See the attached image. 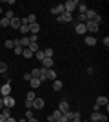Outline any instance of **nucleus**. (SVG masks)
Wrapping results in <instances>:
<instances>
[{
  "label": "nucleus",
  "instance_id": "obj_1",
  "mask_svg": "<svg viewBox=\"0 0 109 122\" xmlns=\"http://www.w3.org/2000/svg\"><path fill=\"white\" fill-rule=\"evenodd\" d=\"M76 5H78V2L76 0H67L66 4H64V9H66V13H75V9H76Z\"/></svg>",
  "mask_w": 109,
  "mask_h": 122
},
{
  "label": "nucleus",
  "instance_id": "obj_29",
  "mask_svg": "<svg viewBox=\"0 0 109 122\" xmlns=\"http://www.w3.org/2000/svg\"><path fill=\"white\" fill-rule=\"evenodd\" d=\"M35 98H36V93L35 91H33V89H31V91H29V93H26V100H35Z\"/></svg>",
  "mask_w": 109,
  "mask_h": 122
},
{
  "label": "nucleus",
  "instance_id": "obj_15",
  "mask_svg": "<svg viewBox=\"0 0 109 122\" xmlns=\"http://www.w3.org/2000/svg\"><path fill=\"white\" fill-rule=\"evenodd\" d=\"M20 20H22V24L29 25V24H33V22H36V15H27L26 18H20Z\"/></svg>",
  "mask_w": 109,
  "mask_h": 122
},
{
  "label": "nucleus",
  "instance_id": "obj_10",
  "mask_svg": "<svg viewBox=\"0 0 109 122\" xmlns=\"http://www.w3.org/2000/svg\"><path fill=\"white\" fill-rule=\"evenodd\" d=\"M53 66H55L53 58H44L42 60V69H53Z\"/></svg>",
  "mask_w": 109,
  "mask_h": 122
},
{
  "label": "nucleus",
  "instance_id": "obj_47",
  "mask_svg": "<svg viewBox=\"0 0 109 122\" xmlns=\"http://www.w3.org/2000/svg\"><path fill=\"white\" fill-rule=\"evenodd\" d=\"M0 122H5V117L2 115V113H0Z\"/></svg>",
  "mask_w": 109,
  "mask_h": 122
},
{
  "label": "nucleus",
  "instance_id": "obj_38",
  "mask_svg": "<svg viewBox=\"0 0 109 122\" xmlns=\"http://www.w3.org/2000/svg\"><path fill=\"white\" fill-rule=\"evenodd\" d=\"M29 49H31L33 53H36V51H38V44H29Z\"/></svg>",
  "mask_w": 109,
  "mask_h": 122
},
{
  "label": "nucleus",
  "instance_id": "obj_21",
  "mask_svg": "<svg viewBox=\"0 0 109 122\" xmlns=\"http://www.w3.org/2000/svg\"><path fill=\"white\" fill-rule=\"evenodd\" d=\"M46 78H47V80H57V73H55V71H53V69H47V71H46Z\"/></svg>",
  "mask_w": 109,
  "mask_h": 122
},
{
  "label": "nucleus",
  "instance_id": "obj_9",
  "mask_svg": "<svg viewBox=\"0 0 109 122\" xmlns=\"http://www.w3.org/2000/svg\"><path fill=\"white\" fill-rule=\"evenodd\" d=\"M58 109H60V113H62V115H66L67 111H71V109H69V104H67V100H66V98H64V100H60Z\"/></svg>",
  "mask_w": 109,
  "mask_h": 122
},
{
  "label": "nucleus",
  "instance_id": "obj_26",
  "mask_svg": "<svg viewBox=\"0 0 109 122\" xmlns=\"http://www.w3.org/2000/svg\"><path fill=\"white\" fill-rule=\"evenodd\" d=\"M100 115H102L100 111H93V115H91V120H89V122H98V120H100Z\"/></svg>",
  "mask_w": 109,
  "mask_h": 122
},
{
  "label": "nucleus",
  "instance_id": "obj_34",
  "mask_svg": "<svg viewBox=\"0 0 109 122\" xmlns=\"http://www.w3.org/2000/svg\"><path fill=\"white\" fill-rule=\"evenodd\" d=\"M29 36V42H31V44H36V42H38V35H27Z\"/></svg>",
  "mask_w": 109,
  "mask_h": 122
},
{
  "label": "nucleus",
  "instance_id": "obj_22",
  "mask_svg": "<svg viewBox=\"0 0 109 122\" xmlns=\"http://www.w3.org/2000/svg\"><path fill=\"white\" fill-rule=\"evenodd\" d=\"M33 55H35V53H33L29 47H26V49L22 51V56H24V58H27V60H29V58H33Z\"/></svg>",
  "mask_w": 109,
  "mask_h": 122
},
{
  "label": "nucleus",
  "instance_id": "obj_3",
  "mask_svg": "<svg viewBox=\"0 0 109 122\" xmlns=\"http://www.w3.org/2000/svg\"><path fill=\"white\" fill-rule=\"evenodd\" d=\"M2 102H4V107H13L16 104V100L13 98V95H7V97H2Z\"/></svg>",
  "mask_w": 109,
  "mask_h": 122
},
{
  "label": "nucleus",
  "instance_id": "obj_41",
  "mask_svg": "<svg viewBox=\"0 0 109 122\" xmlns=\"http://www.w3.org/2000/svg\"><path fill=\"white\" fill-rule=\"evenodd\" d=\"M64 117L67 118V120H73V111H67V113H66V115H64Z\"/></svg>",
  "mask_w": 109,
  "mask_h": 122
},
{
  "label": "nucleus",
  "instance_id": "obj_51",
  "mask_svg": "<svg viewBox=\"0 0 109 122\" xmlns=\"http://www.w3.org/2000/svg\"><path fill=\"white\" fill-rule=\"evenodd\" d=\"M0 15H2V5H0Z\"/></svg>",
  "mask_w": 109,
  "mask_h": 122
},
{
  "label": "nucleus",
  "instance_id": "obj_40",
  "mask_svg": "<svg viewBox=\"0 0 109 122\" xmlns=\"http://www.w3.org/2000/svg\"><path fill=\"white\" fill-rule=\"evenodd\" d=\"M33 117V109H27V111H26V117H24V118H31Z\"/></svg>",
  "mask_w": 109,
  "mask_h": 122
},
{
  "label": "nucleus",
  "instance_id": "obj_7",
  "mask_svg": "<svg viewBox=\"0 0 109 122\" xmlns=\"http://www.w3.org/2000/svg\"><path fill=\"white\" fill-rule=\"evenodd\" d=\"M40 24L38 22H33V24H29V35H38L40 33Z\"/></svg>",
  "mask_w": 109,
  "mask_h": 122
},
{
  "label": "nucleus",
  "instance_id": "obj_4",
  "mask_svg": "<svg viewBox=\"0 0 109 122\" xmlns=\"http://www.w3.org/2000/svg\"><path fill=\"white\" fill-rule=\"evenodd\" d=\"M85 29H87L89 33H96V31L100 29V25H98V24H95L93 20H87V22H85Z\"/></svg>",
  "mask_w": 109,
  "mask_h": 122
},
{
  "label": "nucleus",
  "instance_id": "obj_43",
  "mask_svg": "<svg viewBox=\"0 0 109 122\" xmlns=\"http://www.w3.org/2000/svg\"><path fill=\"white\" fill-rule=\"evenodd\" d=\"M98 122H107V115H100V120Z\"/></svg>",
  "mask_w": 109,
  "mask_h": 122
},
{
  "label": "nucleus",
  "instance_id": "obj_50",
  "mask_svg": "<svg viewBox=\"0 0 109 122\" xmlns=\"http://www.w3.org/2000/svg\"><path fill=\"white\" fill-rule=\"evenodd\" d=\"M71 122H82V120H71Z\"/></svg>",
  "mask_w": 109,
  "mask_h": 122
},
{
  "label": "nucleus",
  "instance_id": "obj_23",
  "mask_svg": "<svg viewBox=\"0 0 109 122\" xmlns=\"http://www.w3.org/2000/svg\"><path fill=\"white\" fill-rule=\"evenodd\" d=\"M62 89V80H53V91H60Z\"/></svg>",
  "mask_w": 109,
  "mask_h": 122
},
{
  "label": "nucleus",
  "instance_id": "obj_8",
  "mask_svg": "<svg viewBox=\"0 0 109 122\" xmlns=\"http://www.w3.org/2000/svg\"><path fill=\"white\" fill-rule=\"evenodd\" d=\"M0 95H2V97H7V95H11V84L4 82V86H0Z\"/></svg>",
  "mask_w": 109,
  "mask_h": 122
},
{
  "label": "nucleus",
  "instance_id": "obj_24",
  "mask_svg": "<svg viewBox=\"0 0 109 122\" xmlns=\"http://www.w3.org/2000/svg\"><path fill=\"white\" fill-rule=\"evenodd\" d=\"M20 33L24 36H27V35H29V25H27V24H22L20 25Z\"/></svg>",
  "mask_w": 109,
  "mask_h": 122
},
{
  "label": "nucleus",
  "instance_id": "obj_39",
  "mask_svg": "<svg viewBox=\"0 0 109 122\" xmlns=\"http://www.w3.org/2000/svg\"><path fill=\"white\" fill-rule=\"evenodd\" d=\"M24 106H26V109H33V102H31V100H26V104H24Z\"/></svg>",
  "mask_w": 109,
  "mask_h": 122
},
{
  "label": "nucleus",
  "instance_id": "obj_46",
  "mask_svg": "<svg viewBox=\"0 0 109 122\" xmlns=\"http://www.w3.org/2000/svg\"><path fill=\"white\" fill-rule=\"evenodd\" d=\"M27 122H38V118H35V117H31V118H27Z\"/></svg>",
  "mask_w": 109,
  "mask_h": 122
},
{
  "label": "nucleus",
  "instance_id": "obj_32",
  "mask_svg": "<svg viewBox=\"0 0 109 122\" xmlns=\"http://www.w3.org/2000/svg\"><path fill=\"white\" fill-rule=\"evenodd\" d=\"M5 71H7V64H5V62H0V75H4Z\"/></svg>",
  "mask_w": 109,
  "mask_h": 122
},
{
  "label": "nucleus",
  "instance_id": "obj_45",
  "mask_svg": "<svg viewBox=\"0 0 109 122\" xmlns=\"http://www.w3.org/2000/svg\"><path fill=\"white\" fill-rule=\"evenodd\" d=\"M5 122H18L16 118H13V117H9V118H5Z\"/></svg>",
  "mask_w": 109,
  "mask_h": 122
},
{
  "label": "nucleus",
  "instance_id": "obj_12",
  "mask_svg": "<svg viewBox=\"0 0 109 122\" xmlns=\"http://www.w3.org/2000/svg\"><path fill=\"white\" fill-rule=\"evenodd\" d=\"M64 11H66V9H64V4H58V5H55V7H51V13H53V15H57V16H60Z\"/></svg>",
  "mask_w": 109,
  "mask_h": 122
},
{
  "label": "nucleus",
  "instance_id": "obj_6",
  "mask_svg": "<svg viewBox=\"0 0 109 122\" xmlns=\"http://www.w3.org/2000/svg\"><path fill=\"white\" fill-rule=\"evenodd\" d=\"M62 118V113H60V109H57V111H53L49 117H47V122H58Z\"/></svg>",
  "mask_w": 109,
  "mask_h": 122
},
{
  "label": "nucleus",
  "instance_id": "obj_20",
  "mask_svg": "<svg viewBox=\"0 0 109 122\" xmlns=\"http://www.w3.org/2000/svg\"><path fill=\"white\" fill-rule=\"evenodd\" d=\"M84 15H85V18H87V20H93V18H95V16H96V15H98V13H96V11H95V9H91V7H89V9L85 11Z\"/></svg>",
  "mask_w": 109,
  "mask_h": 122
},
{
  "label": "nucleus",
  "instance_id": "obj_44",
  "mask_svg": "<svg viewBox=\"0 0 109 122\" xmlns=\"http://www.w3.org/2000/svg\"><path fill=\"white\" fill-rule=\"evenodd\" d=\"M104 46H105V47L109 46V36H104Z\"/></svg>",
  "mask_w": 109,
  "mask_h": 122
},
{
  "label": "nucleus",
  "instance_id": "obj_2",
  "mask_svg": "<svg viewBox=\"0 0 109 122\" xmlns=\"http://www.w3.org/2000/svg\"><path fill=\"white\" fill-rule=\"evenodd\" d=\"M71 20H73V15L71 13H66V11H64L60 16H57V22H60V24H67V22H71Z\"/></svg>",
  "mask_w": 109,
  "mask_h": 122
},
{
  "label": "nucleus",
  "instance_id": "obj_25",
  "mask_svg": "<svg viewBox=\"0 0 109 122\" xmlns=\"http://www.w3.org/2000/svg\"><path fill=\"white\" fill-rule=\"evenodd\" d=\"M44 51V55H46V58H53V55H55V51L51 49V47H46V49H42Z\"/></svg>",
  "mask_w": 109,
  "mask_h": 122
},
{
  "label": "nucleus",
  "instance_id": "obj_17",
  "mask_svg": "<svg viewBox=\"0 0 109 122\" xmlns=\"http://www.w3.org/2000/svg\"><path fill=\"white\" fill-rule=\"evenodd\" d=\"M29 86H31V89L35 91V89H38V87L42 86V82L38 80V78H31V80H29Z\"/></svg>",
  "mask_w": 109,
  "mask_h": 122
},
{
  "label": "nucleus",
  "instance_id": "obj_11",
  "mask_svg": "<svg viewBox=\"0 0 109 122\" xmlns=\"http://www.w3.org/2000/svg\"><path fill=\"white\" fill-rule=\"evenodd\" d=\"M44 106H46L44 98H38V97H36L35 100H33V109H44Z\"/></svg>",
  "mask_w": 109,
  "mask_h": 122
},
{
  "label": "nucleus",
  "instance_id": "obj_52",
  "mask_svg": "<svg viewBox=\"0 0 109 122\" xmlns=\"http://www.w3.org/2000/svg\"><path fill=\"white\" fill-rule=\"evenodd\" d=\"M66 122H71V120H66Z\"/></svg>",
  "mask_w": 109,
  "mask_h": 122
},
{
  "label": "nucleus",
  "instance_id": "obj_36",
  "mask_svg": "<svg viewBox=\"0 0 109 122\" xmlns=\"http://www.w3.org/2000/svg\"><path fill=\"white\" fill-rule=\"evenodd\" d=\"M5 47H7V49H13V47H15V40H5Z\"/></svg>",
  "mask_w": 109,
  "mask_h": 122
},
{
  "label": "nucleus",
  "instance_id": "obj_13",
  "mask_svg": "<svg viewBox=\"0 0 109 122\" xmlns=\"http://www.w3.org/2000/svg\"><path fill=\"white\" fill-rule=\"evenodd\" d=\"M96 106H100V107L102 106H109V98L105 97V95H100V97L96 98Z\"/></svg>",
  "mask_w": 109,
  "mask_h": 122
},
{
  "label": "nucleus",
  "instance_id": "obj_27",
  "mask_svg": "<svg viewBox=\"0 0 109 122\" xmlns=\"http://www.w3.org/2000/svg\"><path fill=\"white\" fill-rule=\"evenodd\" d=\"M0 27H2V29H5V27H9V18H0Z\"/></svg>",
  "mask_w": 109,
  "mask_h": 122
},
{
  "label": "nucleus",
  "instance_id": "obj_33",
  "mask_svg": "<svg viewBox=\"0 0 109 122\" xmlns=\"http://www.w3.org/2000/svg\"><path fill=\"white\" fill-rule=\"evenodd\" d=\"M93 22H95V24H102V22H104V18H102V15H96V16H95V18H93Z\"/></svg>",
  "mask_w": 109,
  "mask_h": 122
},
{
  "label": "nucleus",
  "instance_id": "obj_30",
  "mask_svg": "<svg viewBox=\"0 0 109 122\" xmlns=\"http://www.w3.org/2000/svg\"><path fill=\"white\" fill-rule=\"evenodd\" d=\"M0 113H2L5 118H9L11 117V107H2V111H0Z\"/></svg>",
  "mask_w": 109,
  "mask_h": 122
},
{
  "label": "nucleus",
  "instance_id": "obj_53",
  "mask_svg": "<svg viewBox=\"0 0 109 122\" xmlns=\"http://www.w3.org/2000/svg\"><path fill=\"white\" fill-rule=\"evenodd\" d=\"M0 62H2V58H0Z\"/></svg>",
  "mask_w": 109,
  "mask_h": 122
},
{
  "label": "nucleus",
  "instance_id": "obj_35",
  "mask_svg": "<svg viewBox=\"0 0 109 122\" xmlns=\"http://www.w3.org/2000/svg\"><path fill=\"white\" fill-rule=\"evenodd\" d=\"M82 118V113L80 111H73V120H80Z\"/></svg>",
  "mask_w": 109,
  "mask_h": 122
},
{
  "label": "nucleus",
  "instance_id": "obj_28",
  "mask_svg": "<svg viewBox=\"0 0 109 122\" xmlns=\"http://www.w3.org/2000/svg\"><path fill=\"white\" fill-rule=\"evenodd\" d=\"M35 56H36V60H38V62H42L44 58H46V55H44V51H42V49H38V51H36V53H35Z\"/></svg>",
  "mask_w": 109,
  "mask_h": 122
},
{
  "label": "nucleus",
  "instance_id": "obj_31",
  "mask_svg": "<svg viewBox=\"0 0 109 122\" xmlns=\"http://www.w3.org/2000/svg\"><path fill=\"white\" fill-rule=\"evenodd\" d=\"M31 73V76L33 78H38V73H40V67H33V71H29Z\"/></svg>",
  "mask_w": 109,
  "mask_h": 122
},
{
  "label": "nucleus",
  "instance_id": "obj_19",
  "mask_svg": "<svg viewBox=\"0 0 109 122\" xmlns=\"http://www.w3.org/2000/svg\"><path fill=\"white\" fill-rule=\"evenodd\" d=\"M76 7H78V11H80L78 15H84V13H85V11L89 9V5L85 4V2H78V5H76Z\"/></svg>",
  "mask_w": 109,
  "mask_h": 122
},
{
  "label": "nucleus",
  "instance_id": "obj_16",
  "mask_svg": "<svg viewBox=\"0 0 109 122\" xmlns=\"http://www.w3.org/2000/svg\"><path fill=\"white\" fill-rule=\"evenodd\" d=\"M75 31H76L78 35H85V33H87V29H85V24H76V25H75Z\"/></svg>",
  "mask_w": 109,
  "mask_h": 122
},
{
  "label": "nucleus",
  "instance_id": "obj_18",
  "mask_svg": "<svg viewBox=\"0 0 109 122\" xmlns=\"http://www.w3.org/2000/svg\"><path fill=\"white\" fill-rule=\"evenodd\" d=\"M18 44H20L24 49H26V47H29V44H31V42H29V36H22V38H18Z\"/></svg>",
  "mask_w": 109,
  "mask_h": 122
},
{
  "label": "nucleus",
  "instance_id": "obj_48",
  "mask_svg": "<svg viewBox=\"0 0 109 122\" xmlns=\"http://www.w3.org/2000/svg\"><path fill=\"white\" fill-rule=\"evenodd\" d=\"M2 107H4V102H2V98H0V111H2Z\"/></svg>",
  "mask_w": 109,
  "mask_h": 122
},
{
  "label": "nucleus",
  "instance_id": "obj_37",
  "mask_svg": "<svg viewBox=\"0 0 109 122\" xmlns=\"http://www.w3.org/2000/svg\"><path fill=\"white\" fill-rule=\"evenodd\" d=\"M5 18H9V20H11V18H13V16H15V13H13V9H7V11H5Z\"/></svg>",
  "mask_w": 109,
  "mask_h": 122
},
{
  "label": "nucleus",
  "instance_id": "obj_14",
  "mask_svg": "<svg viewBox=\"0 0 109 122\" xmlns=\"http://www.w3.org/2000/svg\"><path fill=\"white\" fill-rule=\"evenodd\" d=\"M85 46H89V47H95V46H96V36H93V35H87V36H85Z\"/></svg>",
  "mask_w": 109,
  "mask_h": 122
},
{
  "label": "nucleus",
  "instance_id": "obj_49",
  "mask_svg": "<svg viewBox=\"0 0 109 122\" xmlns=\"http://www.w3.org/2000/svg\"><path fill=\"white\" fill-rule=\"evenodd\" d=\"M18 122H27V118H20V120H18Z\"/></svg>",
  "mask_w": 109,
  "mask_h": 122
},
{
  "label": "nucleus",
  "instance_id": "obj_5",
  "mask_svg": "<svg viewBox=\"0 0 109 122\" xmlns=\"http://www.w3.org/2000/svg\"><path fill=\"white\" fill-rule=\"evenodd\" d=\"M20 25H22V20L20 18H18V16H13V18H11L9 20V27H13V29H20Z\"/></svg>",
  "mask_w": 109,
  "mask_h": 122
},
{
  "label": "nucleus",
  "instance_id": "obj_42",
  "mask_svg": "<svg viewBox=\"0 0 109 122\" xmlns=\"http://www.w3.org/2000/svg\"><path fill=\"white\" fill-rule=\"evenodd\" d=\"M31 78H33V76H31V73H26V75H24V80H27V82H29Z\"/></svg>",
  "mask_w": 109,
  "mask_h": 122
}]
</instances>
